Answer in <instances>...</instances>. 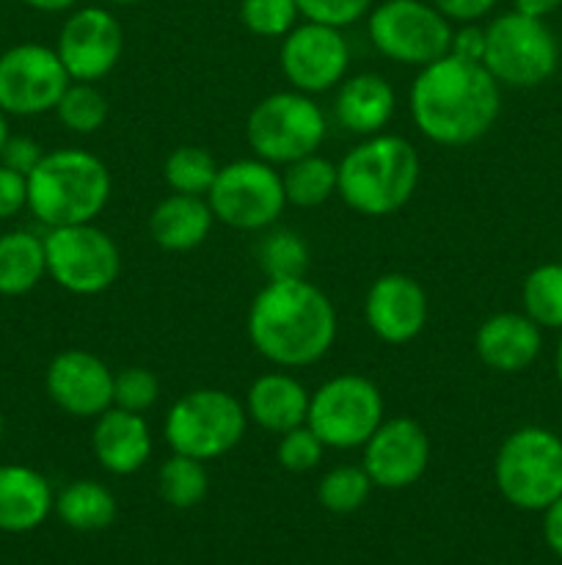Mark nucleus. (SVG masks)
Returning a JSON list of instances; mask_svg holds the SVG:
<instances>
[{"instance_id":"c9c22d12","label":"nucleus","mask_w":562,"mask_h":565,"mask_svg":"<svg viewBox=\"0 0 562 565\" xmlns=\"http://www.w3.org/2000/svg\"><path fill=\"white\" fill-rule=\"evenodd\" d=\"M323 452L325 445L306 423L281 434L279 447H275V458H279L281 467H284L287 472L295 475L312 472V469L323 461Z\"/></svg>"},{"instance_id":"0eeeda50","label":"nucleus","mask_w":562,"mask_h":565,"mask_svg":"<svg viewBox=\"0 0 562 565\" xmlns=\"http://www.w3.org/2000/svg\"><path fill=\"white\" fill-rule=\"evenodd\" d=\"M328 136L325 114L312 94L275 92L259 99L246 119V141L253 158L270 166H287L314 154Z\"/></svg>"},{"instance_id":"c85d7f7f","label":"nucleus","mask_w":562,"mask_h":565,"mask_svg":"<svg viewBox=\"0 0 562 565\" xmlns=\"http://www.w3.org/2000/svg\"><path fill=\"white\" fill-rule=\"evenodd\" d=\"M523 315L532 318L540 329L562 331V263H549L534 268L523 279Z\"/></svg>"},{"instance_id":"a18cd8bd","label":"nucleus","mask_w":562,"mask_h":565,"mask_svg":"<svg viewBox=\"0 0 562 565\" xmlns=\"http://www.w3.org/2000/svg\"><path fill=\"white\" fill-rule=\"evenodd\" d=\"M9 119H6V114L3 110H0V152H3V147H6V141H9Z\"/></svg>"},{"instance_id":"a878e982","label":"nucleus","mask_w":562,"mask_h":565,"mask_svg":"<svg viewBox=\"0 0 562 565\" xmlns=\"http://www.w3.org/2000/svg\"><path fill=\"white\" fill-rule=\"evenodd\" d=\"M55 513L77 533H97L114 524L116 497L97 480H75L55 497Z\"/></svg>"},{"instance_id":"9d476101","label":"nucleus","mask_w":562,"mask_h":565,"mask_svg":"<svg viewBox=\"0 0 562 565\" xmlns=\"http://www.w3.org/2000/svg\"><path fill=\"white\" fill-rule=\"evenodd\" d=\"M207 204L215 221L231 230H270L287 207L281 171L259 158L231 160L215 174Z\"/></svg>"},{"instance_id":"f03ea898","label":"nucleus","mask_w":562,"mask_h":565,"mask_svg":"<svg viewBox=\"0 0 562 565\" xmlns=\"http://www.w3.org/2000/svg\"><path fill=\"white\" fill-rule=\"evenodd\" d=\"M246 331L253 351L275 367H309L334 348L336 309L306 276L273 279L253 296Z\"/></svg>"},{"instance_id":"dca6fc26","label":"nucleus","mask_w":562,"mask_h":565,"mask_svg":"<svg viewBox=\"0 0 562 565\" xmlns=\"http://www.w3.org/2000/svg\"><path fill=\"white\" fill-rule=\"evenodd\" d=\"M361 467L380 489L400 491L419 483L430 467L428 430L411 417L383 419L364 445Z\"/></svg>"},{"instance_id":"b1692460","label":"nucleus","mask_w":562,"mask_h":565,"mask_svg":"<svg viewBox=\"0 0 562 565\" xmlns=\"http://www.w3.org/2000/svg\"><path fill=\"white\" fill-rule=\"evenodd\" d=\"M213 224L215 215L209 210L207 196L169 193L149 215V235L163 252L182 254L202 246L213 232Z\"/></svg>"},{"instance_id":"20e7f679","label":"nucleus","mask_w":562,"mask_h":565,"mask_svg":"<svg viewBox=\"0 0 562 565\" xmlns=\"http://www.w3.org/2000/svg\"><path fill=\"white\" fill-rule=\"evenodd\" d=\"M110 199V171L86 149L66 147L44 152L28 174V210L47 230L91 224Z\"/></svg>"},{"instance_id":"4468645a","label":"nucleus","mask_w":562,"mask_h":565,"mask_svg":"<svg viewBox=\"0 0 562 565\" xmlns=\"http://www.w3.org/2000/svg\"><path fill=\"white\" fill-rule=\"evenodd\" d=\"M281 72L295 92L323 94L339 86L350 66V47L342 28L306 20L281 42Z\"/></svg>"},{"instance_id":"9b49d317","label":"nucleus","mask_w":562,"mask_h":565,"mask_svg":"<svg viewBox=\"0 0 562 565\" xmlns=\"http://www.w3.org/2000/svg\"><path fill=\"white\" fill-rule=\"evenodd\" d=\"M47 276L72 296H99L121 274V254L114 237L97 224L55 226L44 235Z\"/></svg>"},{"instance_id":"f704fd0d","label":"nucleus","mask_w":562,"mask_h":565,"mask_svg":"<svg viewBox=\"0 0 562 565\" xmlns=\"http://www.w3.org/2000/svg\"><path fill=\"white\" fill-rule=\"evenodd\" d=\"M160 381L147 367H125L114 373V406L143 414L158 403Z\"/></svg>"},{"instance_id":"393cba45","label":"nucleus","mask_w":562,"mask_h":565,"mask_svg":"<svg viewBox=\"0 0 562 565\" xmlns=\"http://www.w3.org/2000/svg\"><path fill=\"white\" fill-rule=\"evenodd\" d=\"M47 276L44 237L14 230L0 235V296H25Z\"/></svg>"},{"instance_id":"cd10ccee","label":"nucleus","mask_w":562,"mask_h":565,"mask_svg":"<svg viewBox=\"0 0 562 565\" xmlns=\"http://www.w3.org/2000/svg\"><path fill=\"white\" fill-rule=\"evenodd\" d=\"M158 491L165 505L180 508V511L196 508L198 502H204L209 491L204 461L171 452V458H165L158 469Z\"/></svg>"},{"instance_id":"4be33fe9","label":"nucleus","mask_w":562,"mask_h":565,"mask_svg":"<svg viewBox=\"0 0 562 565\" xmlns=\"http://www.w3.org/2000/svg\"><path fill=\"white\" fill-rule=\"evenodd\" d=\"M246 414L253 425H259L268 434H287L306 423L309 414V392L295 375L290 373H264L248 386Z\"/></svg>"},{"instance_id":"7c9ffc66","label":"nucleus","mask_w":562,"mask_h":565,"mask_svg":"<svg viewBox=\"0 0 562 565\" xmlns=\"http://www.w3.org/2000/svg\"><path fill=\"white\" fill-rule=\"evenodd\" d=\"M61 125L77 136H91L108 119V97L94 83L72 81L55 105Z\"/></svg>"},{"instance_id":"7ed1b4c3","label":"nucleus","mask_w":562,"mask_h":565,"mask_svg":"<svg viewBox=\"0 0 562 565\" xmlns=\"http://www.w3.org/2000/svg\"><path fill=\"white\" fill-rule=\"evenodd\" d=\"M342 202L358 215L383 218L406 207L419 188L422 160L408 138L378 132L364 138L336 163Z\"/></svg>"},{"instance_id":"aec40b11","label":"nucleus","mask_w":562,"mask_h":565,"mask_svg":"<svg viewBox=\"0 0 562 565\" xmlns=\"http://www.w3.org/2000/svg\"><path fill=\"white\" fill-rule=\"evenodd\" d=\"M91 450L110 475H136L152 456V430L143 414L110 406L94 419Z\"/></svg>"},{"instance_id":"a19ab883","label":"nucleus","mask_w":562,"mask_h":565,"mask_svg":"<svg viewBox=\"0 0 562 565\" xmlns=\"http://www.w3.org/2000/svg\"><path fill=\"white\" fill-rule=\"evenodd\" d=\"M433 6L450 22H474L488 14L496 6V0H433Z\"/></svg>"},{"instance_id":"49530a36","label":"nucleus","mask_w":562,"mask_h":565,"mask_svg":"<svg viewBox=\"0 0 562 565\" xmlns=\"http://www.w3.org/2000/svg\"><path fill=\"white\" fill-rule=\"evenodd\" d=\"M554 370H556V381L562 386V337H560V345H556V356H554Z\"/></svg>"},{"instance_id":"09e8293b","label":"nucleus","mask_w":562,"mask_h":565,"mask_svg":"<svg viewBox=\"0 0 562 565\" xmlns=\"http://www.w3.org/2000/svg\"><path fill=\"white\" fill-rule=\"evenodd\" d=\"M3 434H6V419H3V412H0V441H3Z\"/></svg>"},{"instance_id":"37998d69","label":"nucleus","mask_w":562,"mask_h":565,"mask_svg":"<svg viewBox=\"0 0 562 565\" xmlns=\"http://www.w3.org/2000/svg\"><path fill=\"white\" fill-rule=\"evenodd\" d=\"M560 6L562 0H516V11H521V14L527 17H538V20L549 17L551 11H556Z\"/></svg>"},{"instance_id":"bb28decb","label":"nucleus","mask_w":562,"mask_h":565,"mask_svg":"<svg viewBox=\"0 0 562 565\" xmlns=\"http://www.w3.org/2000/svg\"><path fill=\"white\" fill-rule=\"evenodd\" d=\"M281 182H284L287 204L320 207V204H325L336 193L339 171H336V163L314 152L287 163L284 171H281Z\"/></svg>"},{"instance_id":"f257e3e1","label":"nucleus","mask_w":562,"mask_h":565,"mask_svg":"<svg viewBox=\"0 0 562 565\" xmlns=\"http://www.w3.org/2000/svg\"><path fill=\"white\" fill-rule=\"evenodd\" d=\"M417 130L439 147H468L488 136L501 110V88L479 61L446 53L422 66L408 94Z\"/></svg>"},{"instance_id":"e433bc0d","label":"nucleus","mask_w":562,"mask_h":565,"mask_svg":"<svg viewBox=\"0 0 562 565\" xmlns=\"http://www.w3.org/2000/svg\"><path fill=\"white\" fill-rule=\"evenodd\" d=\"M372 0H298V9L306 20L331 28H345L369 14Z\"/></svg>"},{"instance_id":"de8ad7c7","label":"nucleus","mask_w":562,"mask_h":565,"mask_svg":"<svg viewBox=\"0 0 562 565\" xmlns=\"http://www.w3.org/2000/svg\"><path fill=\"white\" fill-rule=\"evenodd\" d=\"M108 3H119V6H132V3H141V0H108Z\"/></svg>"},{"instance_id":"6e6552de","label":"nucleus","mask_w":562,"mask_h":565,"mask_svg":"<svg viewBox=\"0 0 562 565\" xmlns=\"http://www.w3.org/2000/svg\"><path fill=\"white\" fill-rule=\"evenodd\" d=\"M383 395L367 375H334L309 395L306 425L331 450H356L383 423Z\"/></svg>"},{"instance_id":"5701e85b","label":"nucleus","mask_w":562,"mask_h":565,"mask_svg":"<svg viewBox=\"0 0 562 565\" xmlns=\"http://www.w3.org/2000/svg\"><path fill=\"white\" fill-rule=\"evenodd\" d=\"M55 508L53 489L36 469L20 463L0 467V530L31 533Z\"/></svg>"},{"instance_id":"2f4dec72","label":"nucleus","mask_w":562,"mask_h":565,"mask_svg":"<svg viewBox=\"0 0 562 565\" xmlns=\"http://www.w3.org/2000/svg\"><path fill=\"white\" fill-rule=\"evenodd\" d=\"M372 491V480H369L367 469L353 467V463H342L325 472V478L317 486V500L325 511L331 513H356L364 508Z\"/></svg>"},{"instance_id":"2eb2a0df","label":"nucleus","mask_w":562,"mask_h":565,"mask_svg":"<svg viewBox=\"0 0 562 565\" xmlns=\"http://www.w3.org/2000/svg\"><path fill=\"white\" fill-rule=\"evenodd\" d=\"M61 64L72 81L97 83L116 70L125 53L121 22L99 6H86L66 17L55 42Z\"/></svg>"},{"instance_id":"423d86ee","label":"nucleus","mask_w":562,"mask_h":565,"mask_svg":"<svg viewBox=\"0 0 562 565\" xmlns=\"http://www.w3.org/2000/svg\"><path fill=\"white\" fill-rule=\"evenodd\" d=\"M246 406L226 390H193L169 408L163 423L171 452L215 461L235 450L246 436Z\"/></svg>"},{"instance_id":"c756f323","label":"nucleus","mask_w":562,"mask_h":565,"mask_svg":"<svg viewBox=\"0 0 562 565\" xmlns=\"http://www.w3.org/2000/svg\"><path fill=\"white\" fill-rule=\"evenodd\" d=\"M220 166L202 147H176L163 163V180L171 193L207 196Z\"/></svg>"},{"instance_id":"a211bd4d","label":"nucleus","mask_w":562,"mask_h":565,"mask_svg":"<svg viewBox=\"0 0 562 565\" xmlns=\"http://www.w3.org/2000/svg\"><path fill=\"white\" fill-rule=\"evenodd\" d=\"M428 292L408 274L378 276L364 298V320L386 345L413 342L428 326Z\"/></svg>"},{"instance_id":"c03bdc74","label":"nucleus","mask_w":562,"mask_h":565,"mask_svg":"<svg viewBox=\"0 0 562 565\" xmlns=\"http://www.w3.org/2000/svg\"><path fill=\"white\" fill-rule=\"evenodd\" d=\"M22 3L31 6V9H36V11H50V14H53V11L72 9L77 0H22Z\"/></svg>"},{"instance_id":"ddd939ff","label":"nucleus","mask_w":562,"mask_h":565,"mask_svg":"<svg viewBox=\"0 0 562 565\" xmlns=\"http://www.w3.org/2000/svg\"><path fill=\"white\" fill-rule=\"evenodd\" d=\"M72 83L55 47L25 42L0 55V110L6 116H39L55 110Z\"/></svg>"},{"instance_id":"1a4fd4ad","label":"nucleus","mask_w":562,"mask_h":565,"mask_svg":"<svg viewBox=\"0 0 562 565\" xmlns=\"http://www.w3.org/2000/svg\"><path fill=\"white\" fill-rule=\"evenodd\" d=\"M560 61L554 33L538 17L507 11L485 28L483 66L499 86L534 88L549 81Z\"/></svg>"},{"instance_id":"473e14b6","label":"nucleus","mask_w":562,"mask_h":565,"mask_svg":"<svg viewBox=\"0 0 562 565\" xmlns=\"http://www.w3.org/2000/svg\"><path fill=\"white\" fill-rule=\"evenodd\" d=\"M259 265L268 281L301 279L309 268V246L292 230H273L259 243Z\"/></svg>"},{"instance_id":"f8f14e48","label":"nucleus","mask_w":562,"mask_h":565,"mask_svg":"<svg viewBox=\"0 0 562 565\" xmlns=\"http://www.w3.org/2000/svg\"><path fill=\"white\" fill-rule=\"evenodd\" d=\"M452 31L444 14L424 0H386L369 14V42L402 66H422L450 53Z\"/></svg>"},{"instance_id":"412c9836","label":"nucleus","mask_w":562,"mask_h":565,"mask_svg":"<svg viewBox=\"0 0 562 565\" xmlns=\"http://www.w3.org/2000/svg\"><path fill=\"white\" fill-rule=\"evenodd\" d=\"M395 110V88L378 72H361V75L345 77L336 86L334 116L347 132H356V136L364 138L386 132Z\"/></svg>"},{"instance_id":"72a5a7b5","label":"nucleus","mask_w":562,"mask_h":565,"mask_svg":"<svg viewBox=\"0 0 562 565\" xmlns=\"http://www.w3.org/2000/svg\"><path fill=\"white\" fill-rule=\"evenodd\" d=\"M298 0H242L240 20L253 36L284 39L295 28Z\"/></svg>"},{"instance_id":"39448f33","label":"nucleus","mask_w":562,"mask_h":565,"mask_svg":"<svg viewBox=\"0 0 562 565\" xmlns=\"http://www.w3.org/2000/svg\"><path fill=\"white\" fill-rule=\"evenodd\" d=\"M499 494L521 511H545L562 497V439L529 425L501 441L494 461Z\"/></svg>"},{"instance_id":"4c0bfd02","label":"nucleus","mask_w":562,"mask_h":565,"mask_svg":"<svg viewBox=\"0 0 562 565\" xmlns=\"http://www.w3.org/2000/svg\"><path fill=\"white\" fill-rule=\"evenodd\" d=\"M28 207V177L0 163V221Z\"/></svg>"},{"instance_id":"ea45409f","label":"nucleus","mask_w":562,"mask_h":565,"mask_svg":"<svg viewBox=\"0 0 562 565\" xmlns=\"http://www.w3.org/2000/svg\"><path fill=\"white\" fill-rule=\"evenodd\" d=\"M452 55H461L466 61H479L483 64L485 53V28H477L474 22H463V28L452 31Z\"/></svg>"},{"instance_id":"f3484780","label":"nucleus","mask_w":562,"mask_h":565,"mask_svg":"<svg viewBox=\"0 0 562 565\" xmlns=\"http://www.w3.org/2000/svg\"><path fill=\"white\" fill-rule=\"evenodd\" d=\"M44 386L55 406L75 419H97L114 406V373L91 351L69 348L53 356L44 373Z\"/></svg>"},{"instance_id":"6ab92c4d","label":"nucleus","mask_w":562,"mask_h":565,"mask_svg":"<svg viewBox=\"0 0 562 565\" xmlns=\"http://www.w3.org/2000/svg\"><path fill=\"white\" fill-rule=\"evenodd\" d=\"M540 326L518 312H499L483 320L474 334V351L488 370L501 375L523 373L540 356Z\"/></svg>"},{"instance_id":"58836bf2","label":"nucleus","mask_w":562,"mask_h":565,"mask_svg":"<svg viewBox=\"0 0 562 565\" xmlns=\"http://www.w3.org/2000/svg\"><path fill=\"white\" fill-rule=\"evenodd\" d=\"M42 158H44L42 147H39V141H33L31 136H9L3 152H0V163L20 171V174L25 177L36 169Z\"/></svg>"},{"instance_id":"79ce46f5","label":"nucleus","mask_w":562,"mask_h":565,"mask_svg":"<svg viewBox=\"0 0 562 565\" xmlns=\"http://www.w3.org/2000/svg\"><path fill=\"white\" fill-rule=\"evenodd\" d=\"M543 535H545V544L551 546V552H554L556 557H562V497L545 508Z\"/></svg>"}]
</instances>
